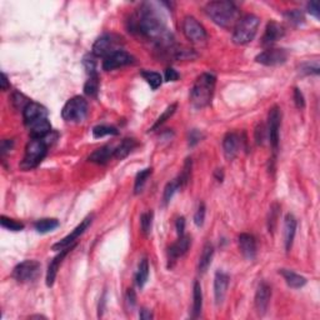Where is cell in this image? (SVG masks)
<instances>
[{"instance_id": "obj_12", "label": "cell", "mask_w": 320, "mask_h": 320, "mask_svg": "<svg viewBox=\"0 0 320 320\" xmlns=\"http://www.w3.org/2000/svg\"><path fill=\"white\" fill-rule=\"evenodd\" d=\"M133 63L134 58L129 53L124 50H119L105 58L104 62H103V69L107 70V72H110V70H115L119 69V68L133 64Z\"/></svg>"}, {"instance_id": "obj_37", "label": "cell", "mask_w": 320, "mask_h": 320, "mask_svg": "<svg viewBox=\"0 0 320 320\" xmlns=\"http://www.w3.org/2000/svg\"><path fill=\"white\" fill-rule=\"evenodd\" d=\"M177 103H174V104H172V105H169V107H168L167 109H165L164 110V113L162 114V115L159 116L158 118V120L155 121V124H154L153 126H151V129L150 130H155V129H158L159 126L162 125V124H164L165 121L168 120V119L170 118V116L173 115V114L175 113V110H177Z\"/></svg>"}, {"instance_id": "obj_43", "label": "cell", "mask_w": 320, "mask_h": 320, "mask_svg": "<svg viewBox=\"0 0 320 320\" xmlns=\"http://www.w3.org/2000/svg\"><path fill=\"white\" fill-rule=\"evenodd\" d=\"M95 58H97L95 55L89 54L83 60V64H84L89 75H97V60H95Z\"/></svg>"}, {"instance_id": "obj_23", "label": "cell", "mask_w": 320, "mask_h": 320, "mask_svg": "<svg viewBox=\"0 0 320 320\" xmlns=\"http://www.w3.org/2000/svg\"><path fill=\"white\" fill-rule=\"evenodd\" d=\"M29 131H30L31 138H35V139L46 138V135L51 131V125L50 123H49L48 118H43L34 121L33 124L29 125Z\"/></svg>"}, {"instance_id": "obj_21", "label": "cell", "mask_w": 320, "mask_h": 320, "mask_svg": "<svg viewBox=\"0 0 320 320\" xmlns=\"http://www.w3.org/2000/svg\"><path fill=\"white\" fill-rule=\"evenodd\" d=\"M229 287V277L228 274L223 272H218L214 278V295H215L216 304H221L225 299L226 290Z\"/></svg>"}, {"instance_id": "obj_27", "label": "cell", "mask_w": 320, "mask_h": 320, "mask_svg": "<svg viewBox=\"0 0 320 320\" xmlns=\"http://www.w3.org/2000/svg\"><path fill=\"white\" fill-rule=\"evenodd\" d=\"M213 254H214V248L210 243H207L203 248L202 255L199 258V264H198V269L200 273H205L209 268L210 263H212Z\"/></svg>"}, {"instance_id": "obj_26", "label": "cell", "mask_w": 320, "mask_h": 320, "mask_svg": "<svg viewBox=\"0 0 320 320\" xmlns=\"http://www.w3.org/2000/svg\"><path fill=\"white\" fill-rule=\"evenodd\" d=\"M136 145H138V143H136L135 139L133 138L124 139V140L115 148V151H114V158L120 159V160L121 159L126 158V156L134 150V148H135Z\"/></svg>"}, {"instance_id": "obj_46", "label": "cell", "mask_w": 320, "mask_h": 320, "mask_svg": "<svg viewBox=\"0 0 320 320\" xmlns=\"http://www.w3.org/2000/svg\"><path fill=\"white\" fill-rule=\"evenodd\" d=\"M302 73L304 74H319V64L317 62L315 63H305V64L302 65Z\"/></svg>"}, {"instance_id": "obj_36", "label": "cell", "mask_w": 320, "mask_h": 320, "mask_svg": "<svg viewBox=\"0 0 320 320\" xmlns=\"http://www.w3.org/2000/svg\"><path fill=\"white\" fill-rule=\"evenodd\" d=\"M179 189H182V188H180V184H179V182H178V179L168 183L167 187H165V189H164V195H163L164 204H168V203L172 200V198L174 197L175 193H177Z\"/></svg>"}, {"instance_id": "obj_39", "label": "cell", "mask_w": 320, "mask_h": 320, "mask_svg": "<svg viewBox=\"0 0 320 320\" xmlns=\"http://www.w3.org/2000/svg\"><path fill=\"white\" fill-rule=\"evenodd\" d=\"M190 173H192V159H187L184 168H183L182 174H180L179 178H178V182H179L180 188H184L185 185L188 184V182H189L190 179Z\"/></svg>"}, {"instance_id": "obj_5", "label": "cell", "mask_w": 320, "mask_h": 320, "mask_svg": "<svg viewBox=\"0 0 320 320\" xmlns=\"http://www.w3.org/2000/svg\"><path fill=\"white\" fill-rule=\"evenodd\" d=\"M48 151V143L45 138L44 139H35L31 138V140L26 144L25 155H24L23 162H21L20 168L23 170H30L38 167L46 155Z\"/></svg>"}, {"instance_id": "obj_53", "label": "cell", "mask_w": 320, "mask_h": 320, "mask_svg": "<svg viewBox=\"0 0 320 320\" xmlns=\"http://www.w3.org/2000/svg\"><path fill=\"white\" fill-rule=\"evenodd\" d=\"M126 300H128V303L131 305V307H134V305H135L136 297H135V293H134L133 289H129L128 293H126Z\"/></svg>"}, {"instance_id": "obj_42", "label": "cell", "mask_w": 320, "mask_h": 320, "mask_svg": "<svg viewBox=\"0 0 320 320\" xmlns=\"http://www.w3.org/2000/svg\"><path fill=\"white\" fill-rule=\"evenodd\" d=\"M279 205L278 204H273V207L270 208V213H269V220H268V228H269V231H274L275 226H277V221H278V216H279Z\"/></svg>"}, {"instance_id": "obj_17", "label": "cell", "mask_w": 320, "mask_h": 320, "mask_svg": "<svg viewBox=\"0 0 320 320\" xmlns=\"http://www.w3.org/2000/svg\"><path fill=\"white\" fill-rule=\"evenodd\" d=\"M241 146V138L236 133H228L223 139L224 155L228 160H233L239 153Z\"/></svg>"}, {"instance_id": "obj_8", "label": "cell", "mask_w": 320, "mask_h": 320, "mask_svg": "<svg viewBox=\"0 0 320 320\" xmlns=\"http://www.w3.org/2000/svg\"><path fill=\"white\" fill-rule=\"evenodd\" d=\"M182 30L185 38L194 44L204 43L208 38L205 28L194 16H185L182 24Z\"/></svg>"}, {"instance_id": "obj_50", "label": "cell", "mask_w": 320, "mask_h": 320, "mask_svg": "<svg viewBox=\"0 0 320 320\" xmlns=\"http://www.w3.org/2000/svg\"><path fill=\"white\" fill-rule=\"evenodd\" d=\"M179 79V74H178L177 70H174L173 68H168L165 70V80L167 82H177Z\"/></svg>"}, {"instance_id": "obj_4", "label": "cell", "mask_w": 320, "mask_h": 320, "mask_svg": "<svg viewBox=\"0 0 320 320\" xmlns=\"http://www.w3.org/2000/svg\"><path fill=\"white\" fill-rule=\"evenodd\" d=\"M260 19L254 14L241 16L233 31V41L236 45H245L255 38L258 33Z\"/></svg>"}, {"instance_id": "obj_52", "label": "cell", "mask_w": 320, "mask_h": 320, "mask_svg": "<svg viewBox=\"0 0 320 320\" xmlns=\"http://www.w3.org/2000/svg\"><path fill=\"white\" fill-rule=\"evenodd\" d=\"M0 88H1V90H6L10 88V84H9V80H8V75L5 74V73H3L1 74V80H0Z\"/></svg>"}, {"instance_id": "obj_2", "label": "cell", "mask_w": 320, "mask_h": 320, "mask_svg": "<svg viewBox=\"0 0 320 320\" xmlns=\"http://www.w3.org/2000/svg\"><path fill=\"white\" fill-rule=\"evenodd\" d=\"M205 13L216 25L224 29H234L239 19L241 18L235 4L225 0L208 3L205 6Z\"/></svg>"}, {"instance_id": "obj_20", "label": "cell", "mask_w": 320, "mask_h": 320, "mask_svg": "<svg viewBox=\"0 0 320 320\" xmlns=\"http://www.w3.org/2000/svg\"><path fill=\"white\" fill-rule=\"evenodd\" d=\"M284 35L285 30L280 24H278L277 21H269L265 28V33L261 39L263 40L261 43H263V45H272L275 41L280 40Z\"/></svg>"}, {"instance_id": "obj_45", "label": "cell", "mask_w": 320, "mask_h": 320, "mask_svg": "<svg viewBox=\"0 0 320 320\" xmlns=\"http://www.w3.org/2000/svg\"><path fill=\"white\" fill-rule=\"evenodd\" d=\"M203 138H204V135H203L202 131L197 130V129H193V130H190L189 136H188V141H189V145L190 146L197 145V144L199 143V141L202 140Z\"/></svg>"}, {"instance_id": "obj_24", "label": "cell", "mask_w": 320, "mask_h": 320, "mask_svg": "<svg viewBox=\"0 0 320 320\" xmlns=\"http://www.w3.org/2000/svg\"><path fill=\"white\" fill-rule=\"evenodd\" d=\"M114 151L115 149L110 145H104L102 148L97 149L94 153L90 154L89 162L95 163V164H107L114 156Z\"/></svg>"}, {"instance_id": "obj_19", "label": "cell", "mask_w": 320, "mask_h": 320, "mask_svg": "<svg viewBox=\"0 0 320 320\" xmlns=\"http://www.w3.org/2000/svg\"><path fill=\"white\" fill-rule=\"evenodd\" d=\"M239 249L240 253L243 254L244 258H246L248 260H253L256 255V240L251 234L243 233L239 235L238 239Z\"/></svg>"}, {"instance_id": "obj_3", "label": "cell", "mask_w": 320, "mask_h": 320, "mask_svg": "<svg viewBox=\"0 0 320 320\" xmlns=\"http://www.w3.org/2000/svg\"><path fill=\"white\" fill-rule=\"evenodd\" d=\"M215 75L210 73H204L197 78L190 92V102L194 108L202 109L210 104L215 89Z\"/></svg>"}, {"instance_id": "obj_9", "label": "cell", "mask_w": 320, "mask_h": 320, "mask_svg": "<svg viewBox=\"0 0 320 320\" xmlns=\"http://www.w3.org/2000/svg\"><path fill=\"white\" fill-rule=\"evenodd\" d=\"M40 274V263L36 260H25L18 264L13 270V278L19 283L34 282Z\"/></svg>"}, {"instance_id": "obj_55", "label": "cell", "mask_w": 320, "mask_h": 320, "mask_svg": "<svg viewBox=\"0 0 320 320\" xmlns=\"http://www.w3.org/2000/svg\"><path fill=\"white\" fill-rule=\"evenodd\" d=\"M215 173L218 174V180H219V182H223V177H224V175H223V169H218Z\"/></svg>"}, {"instance_id": "obj_38", "label": "cell", "mask_w": 320, "mask_h": 320, "mask_svg": "<svg viewBox=\"0 0 320 320\" xmlns=\"http://www.w3.org/2000/svg\"><path fill=\"white\" fill-rule=\"evenodd\" d=\"M119 131L113 126L107 125H98L93 129V135L94 138H103L105 135H118Z\"/></svg>"}, {"instance_id": "obj_30", "label": "cell", "mask_w": 320, "mask_h": 320, "mask_svg": "<svg viewBox=\"0 0 320 320\" xmlns=\"http://www.w3.org/2000/svg\"><path fill=\"white\" fill-rule=\"evenodd\" d=\"M34 226H35L38 233L45 234V233H49V231H53L54 229H57L58 226H59V221H58L57 219H50V218L40 219V220H38L35 224H34Z\"/></svg>"}, {"instance_id": "obj_18", "label": "cell", "mask_w": 320, "mask_h": 320, "mask_svg": "<svg viewBox=\"0 0 320 320\" xmlns=\"http://www.w3.org/2000/svg\"><path fill=\"white\" fill-rule=\"evenodd\" d=\"M74 248H75V245H72V246H69V248L63 249V250H60V253L50 261V264H49V266H48V272H46V285H48L49 288L53 287V284H54L55 278H57L58 270H59V266H60V264H62L63 259H64L65 256L68 255V253H69V251Z\"/></svg>"}, {"instance_id": "obj_10", "label": "cell", "mask_w": 320, "mask_h": 320, "mask_svg": "<svg viewBox=\"0 0 320 320\" xmlns=\"http://www.w3.org/2000/svg\"><path fill=\"white\" fill-rule=\"evenodd\" d=\"M288 57L289 53L285 49L270 48L256 55L255 62L265 67H277V65L284 64L288 60Z\"/></svg>"}, {"instance_id": "obj_35", "label": "cell", "mask_w": 320, "mask_h": 320, "mask_svg": "<svg viewBox=\"0 0 320 320\" xmlns=\"http://www.w3.org/2000/svg\"><path fill=\"white\" fill-rule=\"evenodd\" d=\"M0 224H1L3 228L8 229V230H11V231H20L24 229L23 223L14 220V219L6 218L5 215L0 216Z\"/></svg>"}, {"instance_id": "obj_40", "label": "cell", "mask_w": 320, "mask_h": 320, "mask_svg": "<svg viewBox=\"0 0 320 320\" xmlns=\"http://www.w3.org/2000/svg\"><path fill=\"white\" fill-rule=\"evenodd\" d=\"M151 223H153V213L148 212V213H144V214H141L140 226H141V231L144 233V235H148V234L150 233Z\"/></svg>"}, {"instance_id": "obj_51", "label": "cell", "mask_w": 320, "mask_h": 320, "mask_svg": "<svg viewBox=\"0 0 320 320\" xmlns=\"http://www.w3.org/2000/svg\"><path fill=\"white\" fill-rule=\"evenodd\" d=\"M175 226H177V233L179 236H183L184 235V230H185V219L183 218H179L177 220V224H175Z\"/></svg>"}, {"instance_id": "obj_31", "label": "cell", "mask_w": 320, "mask_h": 320, "mask_svg": "<svg viewBox=\"0 0 320 320\" xmlns=\"http://www.w3.org/2000/svg\"><path fill=\"white\" fill-rule=\"evenodd\" d=\"M141 77L146 80V83L150 85L151 89L155 90V89H158L160 85H162L163 78H162V75L159 74V73L150 72V70H143V72H141Z\"/></svg>"}, {"instance_id": "obj_14", "label": "cell", "mask_w": 320, "mask_h": 320, "mask_svg": "<svg viewBox=\"0 0 320 320\" xmlns=\"http://www.w3.org/2000/svg\"><path fill=\"white\" fill-rule=\"evenodd\" d=\"M270 298H272V288L266 283H261L259 285L255 294V308L259 315H264L269 307Z\"/></svg>"}, {"instance_id": "obj_44", "label": "cell", "mask_w": 320, "mask_h": 320, "mask_svg": "<svg viewBox=\"0 0 320 320\" xmlns=\"http://www.w3.org/2000/svg\"><path fill=\"white\" fill-rule=\"evenodd\" d=\"M205 220V205L203 203H200L199 207H198L197 213L194 215V223L197 226H202L204 224Z\"/></svg>"}, {"instance_id": "obj_13", "label": "cell", "mask_w": 320, "mask_h": 320, "mask_svg": "<svg viewBox=\"0 0 320 320\" xmlns=\"http://www.w3.org/2000/svg\"><path fill=\"white\" fill-rule=\"evenodd\" d=\"M92 220H93V216H88V218H85L84 220H83L82 223H80L79 225H78L77 228H75L74 230L69 234V235H67L64 239H62L60 241L55 243L51 249L55 251H60L65 248H69V246L75 245V241H77V239L79 238V236L82 235V234L84 233L88 228H89V225L92 224Z\"/></svg>"}, {"instance_id": "obj_41", "label": "cell", "mask_w": 320, "mask_h": 320, "mask_svg": "<svg viewBox=\"0 0 320 320\" xmlns=\"http://www.w3.org/2000/svg\"><path fill=\"white\" fill-rule=\"evenodd\" d=\"M11 103H13V105L16 109H21V110H24L26 105L30 103V100H29L25 95L21 94V93L16 92L14 93L13 97H11Z\"/></svg>"}, {"instance_id": "obj_1", "label": "cell", "mask_w": 320, "mask_h": 320, "mask_svg": "<svg viewBox=\"0 0 320 320\" xmlns=\"http://www.w3.org/2000/svg\"><path fill=\"white\" fill-rule=\"evenodd\" d=\"M130 30L158 44L160 48H172V35L168 31L165 18L154 4L145 3L130 19Z\"/></svg>"}, {"instance_id": "obj_47", "label": "cell", "mask_w": 320, "mask_h": 320, "mask_svg": "<svg viewBox=\"0 0 320 320\" xmlns=\"http://www.w3.org/2000/svg\"><path fill=\"white\" fill-rule=\"evenodd\" d=\"M294 103L295 105H297L298 109H303L305 107L304 95H303V93L300 92L298 88H295L294 89Z\"/></svg>"}, {"instance_id": "obj_48", "label": "cell", "mask_w": 320, "mask_h": 320, "mask_svg": "<svg viewBox=\"0 0 320 320\" xmlns=\"http://www.w3.org/2000/svg\"><path fill=\"white\" fill-rule=\"evenodd\" d=\"M13 145H14V140H9V139H5V140L1 141V145H0V153H1V155H5L6 153H9V151L13 149Z\"/></svg>"}, {"instance_id": "obj_29", "label": "cell", "mask_w": 320, "mask_h": 320, "mask_svg": "<svg viewBox=\"0 0 320 320\" xmlns=\"http://www.w3.org/2000/svg\"><path fill=\"white\" fill-rule=\"evenodd\" d=\"M149 278V263L146 259H143V260L139 263L138 270H136V275H135V282L136 285L139 288H143L145 285V283L148 282Z\"/></svg>"}, {"instance_id": "obj_11", "label": "cell", "mask_w": 320, "mask_h": 320, "mask_svg": "<svg viewBox=\"0 0 320 320\" xmlns=\"http://www.w3.org/2000/svg\"><path fill=\"white\" fill-rule=\"evenodd\" d=\"M280 123H282V111L279 107L275 105L269 110V116H268V136L274 153H277L278 145H279Z\"/></svg>"}, {"instance_id": "obj_15", "label": "cell", "mask_w": 320, "mask_h": 320, "mask_svg": "<svg viewBox=\"0 0 320 320\" xmlns=\"http://www.w3.org/2000/svg\"><path fill=\"white\" fill-rule=\"evenodd\" d=\"M23 118L24 123L29 126L30 124H33L34 121L39 120V119L48 118V110L44 108L43 105L38 104V103L30 102L23 110Z\"/></svg>"}, {"instance_id": "obj_6", "label": "cell", "mask_w": 320, "mask_h": 320, "mask_svg": "<svg viewBox=\"0 0 320 320\" xmlns=\"http://www.w3.org/2000/svg\"><path fill=\"white\" fill-rule=\"evenodd\" d=\"M124 45V40L121 36L116 34H105L100 36L93 45V55L97 58H107L111 55L115 51L121 50V46Z\"/></svg>"}, {"instance_id": "obj_32", "label": "cell", "mask_w": 320, "mask_h": 320, "mask_svg": "<svg viewBox=\"0 0 320 320\" xmlns=\"http://www.w3.org/2000/svg\"><path fill=\"white\" fill-rule=\"evenodd\" d=\"M84 93L89 97L97 98L99 93V77L97 75H90L89 80L84 85Z\"/></svg>"}, {"instance_id": "obj_22", "label": "cell", "mask_w": 320, "mask_h": 320, "mask_svg": "<svg viewBox=\"0 0 320 320\" xmlns=\"http://www.w3.org/2000/svg\"><path fill=\"white\" fill-rule=\"evenodd\" d=\"M295 233H297V219L292 214H288L284 221V243L287 251H290V249H292Z\"/></svg>"}, {"instance_id": "obj_54", "label": "cell", "mask_w": 320, "mask_h": 320, "mask_svg": "<svg viewBox=\"0 0 320 320\" xmlns=\"http://www.w3.org/2000/svg\"><path fill=\"white\" fill-rule=\"evenodd\" d=\"M139 317H140V319H151V318H153V314H151L148 309H141Z\"/></svg>"}, {"instance_id": "obj_34", "label": "cell", "mask_w": 320, "mask_h": 320, "mask_svg": "<svg viewBox=\"0 0 320 320\" xmlns=\"http://www.w3.org/2000/svg\"><path fill=\"white\" fill-rule=\"evenodd\" d=\"M284 16L290 24H293V25H295V26H299V25H302V24L305 23L304 14H303L299 9L288 10L287 13L284 14Z\"/></svg>"}, {"instance_id": "obj_25", "label": "cell", "mask_w": 320, "mask_h": 320, "mask_svg": "<svg viewBox=\"0 0 320 320\" xmlns=\"http://www.w3.org/2000/svg\"><path fill=\"white\" fill-rule=\"evenodd\" d=\"M279 273L283 275L288 287L293 288V289H300V288H303L307 284V279L304 277H302V275L294 273L293 270L282 269L279 270Z\"/></svg>"}, {"instance_id": "obj_7", "label": "cell", "mask_w": 320, "mask_h": 320, "mask_svg": "<svg viewBox=\"0 0 320 320\" xmlns=\"http://www.w3.org/2000/svg\"><path fill=\"white\" fill-rule=\"evenodd\" d=\"M88 114V102L83 97H73L68 100L62 110V116L69 123H80Z\"/></svg>"}, {"instance_id": "obj_49", "label": "cell", "mask_w": 320, "mask_h": 320, "mask_svg": "<svg viewBox=\"0 0 320 320\" xmlns=\"http://www.w3.org/2000/svg\"><path fill=\"white\" fill-rule=\"evenodd\" d=\"M307 9L313 16H315L317 19H319L320 10H319V4H318V1H310V3H308Z\"/></svg>"}, {"instance_id": "obj_28", "label": "cell", "mask_w": 320, "mask_h": 320, "mask_svg": "<svg viewBox=\"0 0 320 320\" xmlns=\"http://www.w3.org/2000/svg\"><path fill=\"white\" fill-rule=\"evenodd\" d=\"M193 318H198L203 308V292L199 282H195L193 287Z\"/></svg>"}, {"instance_id": "obj_33", "label": "cell", "mask_w": 320, "mask_h": 320, "mask_svg": "<svg viewBox=\"0 0 320 320\" xmlns=\"http://www.w3.org/2000/svg\"><path fill=\"white\" fill-rule=\"evenodd\" d=\"M151 175V168H148V169H144L141 172L138 173L135 178V185H134V193L135 194H139V193L143 192L144 185H145L148 178Z\"/></svg>"}, {"instance_id": "obj_16", "label": "cell", "mask_w": 320, "mask_h": 320, "mask_svg": "<svg viewBox=\"0 0 320 320\" xmlns=\"http://www.w3.org/2000/svg\"><path fill=\"white\" fill-rule=\"evenodd\" d=\"M190 244H192V239L189 236H179V239L170 246L169 251H168V254H169V266H173V263H175L180 256L184 255L189 250Z\"/></svg>"}]
</instances>
